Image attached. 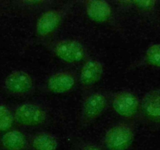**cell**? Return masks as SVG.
Listing matches in <instances>:
<instances>
[{
    "label": "cell",
    "mask_w": 160,
    "mask_h": 150,
    "mask_svg": "<svg viewBox=\"0 0 160 150\" xmlns=\"http://www.w3.org/2000/svg\"><path fill=\"white\" fill-rule=\"evenodd\" d=\"M135 128L129 122H120L111 127L103 138L107 150H127L133 144Z\"/></svg>",
    "instance_id": "1"
},
{
    "label": "cell",
    "mask_w": 160,
    "mask_h": 150,
    "mask_svg": "<svg viewBox=\"0 0 160 150\" xmlns=\"http://www.w3.org/2000/svg\"><path fill=\"white\" fill-rule=\"evenodd\" d=\"M64 12L61 9H53L46 11L38 18L35 30L40 39L51 36L61 25Z\"/></svg>",
    "instance_id": "8"
},
{
    "label": "cell",
    "mask_w": 160,
    "mask_h": 150,
    "mask_svg": "<svg viewBox=\"0 0 160 150\" xmlns=\"http://www.w3.org/2000/svg\"><path fill=\"white\" fill-rule=\"evenodd\" d=\"M108 98L101 91L88 93L84 97L80 114L79 124L87 127L93 123L105 111Z\"/></svg>",
    "instance_id": "2"
},
{
    "label": "cell",
    "mask_w": 160,
    "mask_h": 150,
    "mask_svg": "<svg viewBox=\"0 0 160 150\" xmlns=\"http://www.w3.org/2000/svg\"><path fill=\"white\" fill-rule=\"evenodd\" d=\"M50 49L57 57L68 63L81 62L87 56L84 45L73 39H61L51 42Z\"/></svg>",
    "instance_id": "4"
},
{
    "label": "cell",
    "mask_w": 160,
    "mask_h": 150,
    "mask_svg": "<svg viewBox=\"0 0 160 150\" xmlns=\"http://www.w3.org/2000/svg\"><path fill=\"white\" fill-rule=\"evenodd\" d=\"M130 3L133 4L135 7H137L141 10L150 11L152 9L155 8L157 2L155 1H134V2H130Z\"/></svg>",
    "instance_id": "16"
},
{
    "label": "cell",
    "mask_w": 160,
    "mask_h": 150,
    "mask_svg": "<svg viewBox=\"0 0 160 150\" xmlns=\"http://www.w3.org/2000/svg\"><path fill=\"white\" fill-rule=\"evenodd\" d=\"M2 88L6 92L12 96H25L34 88V81L26 71L14 70L4 78Z\"/></svg>",
    "instance_id": "6"
},
{
    "label": "cell",
    "mask_w": 160,
    "mask_h": 150,
    "mask_svg": "<svg viewBox=\"0 0 160 150\" xmlns=\"http://www.w3.org/2000/svg\"><path fill=\"white\" fill-rule=\"evenodd\" d=\"M83 4L87 16L95 22L106 23L112 17V7L106 1L90 0Z\"/></svg>",
    "instance_id": "11"
},
{
    "label": "cell",
    "mask_w": 160,
    "mask_h": 150,
    "mask_svg": "<svg viewBox=\"0 0 160 150\" xmlns=\"http://www.w3.org/2000/svg\"><path fill=\"white\" fill-rule=\"evenodd\" d=\"M76 76L71 71H60L53 73L47 82V88L54 94H63L70 91L75 86Z\"/></svg>",
    "instance_id": "10"
},
{
    "label": "cell",
    "mask_w": 160,
    "mask_h": 150,
    "mask_svg": "<svg viewBox=\"0 0 160 150\" xmlns=\"http://www.w3.org/2000/svg\"><path fill=\"white\" fill-rule=\"evenodd\" d=\"M112 105L116 114L127 120H133L140 116L141 100L130 90L115 92L112 97Z\"/></svg>",
    "instance_id": "3"
},
{
    "label": "cell",
    "mask_w": 160,
    "mask_h": 150,
    "mask_svg": "<svg viewBox=\"0 0 160 150\" xmlns=\"http://www.w3.org/2000/svg\"><path fill=\"white\" fill-rule=\"evenodd\" d=\"M140 117L148 124L160 125V88L148 91L141 100Z\"/></svg>",
    "instance_id": "7"
},
{
    "label": "cell",
    "mask_w": 160,
    "mask_h": 150,
    "mask_svg": "<svg viewBox=\"0 0 160 150\" xmlns=\"http://www.w3.org/2000/svg\"><path fill=\"white\" fill-rule=\"evenodd\" d=\"M28 138L21 131L11 129L0 135V148L3 150H27Z\"/></svg>",
    "instance_id": "12"
},
{
    "label": "cell",
    "mask_w": 160,
    "mask_h": 150,
    "mask_svg": "<svg viewBox=\"0 0 160 150\" xmlns=\"http://www.w3.org/2000/svg\"><path fill=\"white\" fill-rule=\"evenodd\" d=\"M77 150H104L102 147L91 142H81L78 144Z\"/></svg>",
    "instance_id": "17"
},
{
    "label": "cell",
    "mask_w": 160,
    "mask_h": 150,
    "mask_svg": "<svg viewBox=\"0 0 160 150\" xmlns=\"http://www.w3.org/2000/svg\"><path fill=\"white\" fill-rule=\"evenodd\" d=\"M13 113L7 105L0 103V133L10 131L14 123Z\"/></svg>",
    "instance_id": "15"
},
{
    "label": "cell",
    "mask_w": 160,
    "mask_h": 150,
    "mask_svg": "<svg viewBox=\"0 0 160 150\" xmlns=\"http://www.w3.org/2000/svg\"><path fill=\"white\" fill-rule=\"evenodd\" d=\"M104 67L99 60L88 59L82 66L80 71L79 80L84 90H88L94 86L102 77Z\"/></svg>",
    "instance_id": "9"
},
{
    "label": "cell",
    "mask_w": 160,
    "mask_h": 150,
    "mask_svg": "<svg viewBox=\"0 0 160 150\" xmlns=\"http://www.w3.org/2000/svg\"><path fill=\"white\" fill-rule=\"evenodd\" d=\"M139 65L152 68H160V43L150 45L144 53Z\"/></svg>",
    "instance_id": "14"
},
{
    "label": "cell",
    "mask_w": 160,
    "mask_h": 150,
    "mask_svg": "<svg viewBox=\"0 0 160 150\" xmlns=\"http://www.w3.org/2000/svg\"><path fill=\"white\" fill-rule=\"evenodd\" d=\"M14 120L21 126L37 127L47 120V112L34 103H23L16 107L13 112Z\"/></svg>",
    "instance_id": "5"
},
{
    "label": "cell",
    "mask_w": 160,
    "mask_h": 150,
    "mask_svg": "<svg viewBox=\"0 0 160 150\" xmlns=\"http://www.w3.org/2000/svg\"><path fill=\"white\" fill-rule=\"evenodd\" d=\"M29 146L32 150H58L59 142L54 134L40 132L28 138Z\"/></svg>",
    "instance_id": "13"
}]
</instances>
